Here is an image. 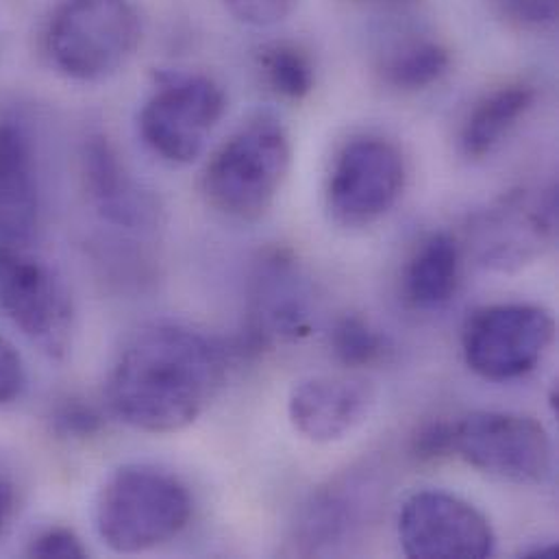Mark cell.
Wrapping results in <instances>:
<instances>
[{"label":"cell","instance_id":"5bb4252c","mask_svg":"<svg viewBox=\"0 0 559 559\" xmlns=\"http://www.w3.org/2000/svg\"><path fill=\"white\" fill-rule=\"evenodd\" d=\"M377 390L361 377H309L287 399L292 427L316 444H331L353 433L374 409Z\"/></svg>","mask_w":559,"mask_h":559},{"label":"cell","instance_id":"52a82bcc","mask_svg":"<svg viewBox=\"0 0 559 559\" xmlns=\"http://www.w3.org/2000/svg\"><path fill=\"white\" fill-rule=\"evenodd\" d=\"M455 455L479 473L514 486H543L554 473L549 431L534 416L519 412L484 409L457 420Z\"/></svg>","mask_w":559,"mask_h":559},{"label":"cell","instance_id":"cb8c5ba5","mask_svg":"<svg viewBox=\"0 0 559 559\" xmlns=\"http://www.w3.org/2000/svg\"><path fill=\"white\" fill-rule=\"evenodd\" d=\"M234 17L249 26L266 28L285 22L300 4V0H225Z\"/></svg>","mask_w":559,"mask_h":559},{"label":"cell","instance_id":"e0dca14e","mask_svg":"<svg viewBox=\"0 0 559 559\" xmlns=\"http://www.w3.org/2000/svg\"><path fill=\"white\" fill-rule=\"evenodd\" d=\"M538 100L536 85L506 83L475 103L460 131V151L471 162L490 157L527 118Z\"/></svg>","mask_w":559,"mask_h":559},{"label":"cell","instance_id":"ba28073f","mask_svg":"<svg viewBox=\"0 0 559 559\" xmlns=\"http://www.w3.org/2000/svg\"><path fill=\"white\" fill-rule=\"evenodd\" d=\"M227 111L225 90L205 74L164 79L138 116L144 144L164 162H197Z\"/></svg>","mask_w":559,"mask_h":559},{"label":"cell","instance_id":"8992f818","mask_svg":"<svg viewBox=\"0 0 559 559\" xmlns=\"http://www.w3.org/2000/svg\"><path fill=\"white\" fill-rule=\"evenodd\" d=\"M407 183V162L401 148L381 135H359L346 142L333 159L326 181L329 218L344 229H364L385 218Z\"/></svg>","mask_w":559,"mask_h":559},{"label":"cell","instance_id":"603a6c76","mask_svg":"<svg viewBox=\"0 0 559 559\" xmlns=\"http://www.w3.org/2000/svg\"><path fill=\"white\" fill-rule=\"evenodd\" d=\"M103 427V416L87 403L68 399L55 409L52 416V429L61 438L70 440H85L92 438L100 431Z\"/></svg>","mask_w":559,"mask_h":559},{"label":"cell","instance_id":"7402d4cb","mask_svg":"<svg viewBox=\"0 0 559 559\" xmlns=\"http://www.w3.org/2000/svg\"><path fill=\"white\" fill-rule=\"evenodd\" d=\"M455 453V423H425L409 442V455L416 464H438Z\"/></svg>","mask_w":559,"mask_h":559},{"label":"cell","instance_id":"5b68a950","mask_svg":"<svg viewBox=\"0 0 559 559\" xmlns=\"http://www.w3.org/2000/svg\"><path fill=\"white\" fill-rule=\"evenodd\" d=\"M558 238V190L516 188L468 218L462 251L490 273H519Z\"/></svg>","mask_w":559,"mask_h":559},{"label":"cell","instance_id":"7c38bea8","mask_svg":"<svg viewBox=\"0 0 559 559\" xmlns=\"http://www.w3.org/2000/svg\"><path fill=\"white\" fill-rule=\"evenodd\" d=\"M313 289L296 258L285 249L264 253L251 275L245 342L249 353L298 342L313 331Z\"/></svg>","mask_w":559,"mask_h":559},{"label":"cell","instance_id":"9c48e42d","mask_svg":"<svg viewBox=\"0 0 559 559\" xmlns=\"http://www.w3.org/2000/svg\"><path fill=\"white\" fill-rule=\"evenodd\" d=\"M556 320L534 302H499L475 311L462 333L466 366L488 381L530 374L554 346Z\"/></svg>","mask_w":559,"mask_h":559},{"label":"cell","instance_id":"f546056e","mask_svg":"<svg viewBox=\"0 0 559 559\" xmlns=\"http://www.w3.org/2000/svg\"><path fill=\"white\" fill-rule=\"evenodd\" d=\"M374 2H409V0H374Z\"/></svg>","mask_w":559,"mask_h":559},{"label":"cell","instance_id":"83f0119b","mask_svg":"<svg viewBox=\"0 0 559 559\" xmlns=\"http://www.w3.org/2000/svg\"><path fill=\"white\" fill-rule=\"evenodd\" d=\"M15 508H17L15 486L7 477H0V536L7 532L15 514Z\"/></svg>","mask_w":559,"mask_h":559},{"label":"cell","instance_id":"ac0fdd59","mask_svg":"<svg viewBox=\"0 0 559 559\" xmlns=\"http://www.w3.org/2000/svg\"><path fill=\"white\" fill-rule=\"evenodd\" d=\"M462 245L451 234H433L418 245L403 271V294L416 309L447 305L462 277Z\"/></svg>","mask_w":559,"mask_h":559},{"label":"cell","instance_id":"6da1fadb","mask_svg":"<svg viewBox=\"0 0 559 559\" xmlns=\"http://www.w3.org/2000/svg\"><path fill=\"white\" fill-rule=\"evenodd\" d=\"M227 377L225 350L205 333L159 322L118 353L105 385L111 414L144 433H177L197 423Z\"/></svg>","mask_w":559,"mask_h":559},{"label":"cell","instance_id":"44dd1931","mask_svg":"<svg viewBox=\"0 0 559 559\" xmlns=\"http://www.w3.org/2000/svg\"><path fill=\"white\" fill-rule=\"evenodd\" d=\"M333 357L346 368H370L385 359L390 344L385 335L364 316L344 313L329 333Z\"/></svg>","mask_w":559,"mask_h":559},{"label":"cell","instance_id":"3957f363","mask_svg":"<svg viewBox=\"0 0 559 559\" xmlns=\"http://www.w3.org/2000/svg\"><path fill=\"white\" fill-rule=\"evenodd\" d=\"M192 512V495L179 477L155 466L131 464L118 468L100 488L94 525L109 551L138 556L181 536Z\"/></svg>","mask_w":559,"mask_h":559},{"label":"cell","instance_id":"d4e9b609","mask_svg":"<svg viewBox=\"0 0 559 559\" xmlns=\"http://www.w3.org/2000/svg\"><path fill=\"white\" fill-rule=\"evenodd\" d=\"M26 556L37 559H83L87 549L81 538L68 527H48L33 536Z\"/></svg>","mask_w":559,"mask_h":559},{"label":"cell","instance_id":"4fadbf2b","mask_svg":"<svg viewBox=\"0 0 559 559\" xmlns=\"http://www.w3.org/2000/svg\"><path fill=\"white\" fill-rule=\"evenodd\" d=\"M372 503L366 473H346L320 486L302 503L289 545L296 556H333L359 536Z\"/></svg>","mask_w":559,"mask_h":559},{"label":"cell","instance_id":"30bf717a","mask_svg":"<svg viewBox=\"0 0 559 559\" xmlns=\"http://www.w3.org/2000/svg\"><path fill=\"white\" fill-rule=\"evenodd\" d=\"M0 307L44 355L66 357L74 329L70 294L63 281L24 249L0 247Z\"/></svg>","mask_w":559,"mask_h":559},{"label":"cell","instance_id":"277c9868","mask_svg":"<svg viewBox=\"0 0 559 559\" xmlns=\"http://www.w3.org/2000/svg\"><path fill=\"white\" fill-rule=\"evenodd\" d=\"M142 37L133 0H57L44 28V55L57 74L98 83L129 66Z\"/></svg>","mask_w":559,"mask_h":559},{"label":"cell","instance_id":"4316f807","mask_svg":"<svg viewBox=\"0 0 559 559\" xmlns=\"http://www.w3.org/2000/svg\"><path fill=\"white\" fill-rule=\"evenodd\" d=\"M26 390V368L20 350L0 335V407L22 399Z\"/></svg>","mask_w":559,"mask_h":559},{"label":"cell","instance_id":"484cf974","mask_svg":"<svg viewBox=\"0 0 559 559\" xmlns=\"http://www.w3.org/2000/svg\"><path fill=\"white\" fill-rule=\"evenodd\" d=\"M506 15L527 31H551L558 24V0H501Z\"/></svg>","mask_w":559,"mask_h":559},{"label":"cell","instance_id":"d6986e66","mask_svg":"<svg viewBox=\"0 0 559 559\" xmlns=\"http://www.w3.org/2000/svg\"><path fill=\"white\" fill-rule=\"evenodd\" d=\"M453 68L451 48L438 39H418L392 52L381 68L383 81L399 92H423L444 81Z\"/></svg>","mask_w":559,"mask_h":559},{"label":"cell","instance_id":"2e32d148","mask_svg":"<svg viewBox=\"0 0 559 559\" xmlns=\"http://www.w3.org/2000/svg\"><path fill=\"white\" fill-rule=\"evenodd\" d=\"M39 227V186L31 138L0 122V247L26 249Z\"/></svg>","mask_w":559,"mask_h":559},{"label":"cell","instance_id":"8fae6325","mask_svg":"<svg viewBox=\"0 0 559 559\" xmlns=\"http://www.w3.org/2000/svg\"><path fill=\"white\" fill-rule=\"evenodd\" d=\"M399 543L407 558L484 559L495 554L497 536L473 503L442 490H423L401 508Z\"/></svg>","mask_w":559,"mask_h":559},{"label":"cell","instance_id":"f1b7e54d","mask_svg":"<svg viewBox=\"0 0 559 559\" xmlns=\"http://www.w3.org/2000/svg\"><path fill=\"white\" fill-rule=\"evenodd\" d=\"M558 556V545H545V547H534L530 551L523 554V558L538 559V558H556Z\"/></svg>","mask_w":559,"mask_h":559},{"label":"cell","instance_id":"7a4b0ae2","mask_svg":"<svg viewBox=\"0 0 559 559\" xmlns=\"http://www.w3.org/2000/svg\"><path fill=\"white\" fill-rule=\"evenodd\" d=\"M292 168V140L277 116L242 122L210 157L201 194L225 221L251 225L275 205Z\"/></svg>","mask_w":559,"mask_h":559},{"label":"cell","instance_id":"ffe728a7","mask_svg":"<svg viewBox=\"0 0 559 559\" xmlns=\"http://www.w3.org/2000/svg\"><path fill=\"white\" fill-rule=\"evenodd\" d=\"M260 68L269 87L289 103H300L313 92L316 68L307 50L298 44H269L260 55Z\"/></svg>","mask_w":559,"mask_h":559},{"label":"cell","instance_id":"9a60e30c","mask_svg":"<svg viewBox=\"0 0 559 559\" xmlns=\"http://www.w3.org/2000/svg\"><path fill=\"white\" fill-rule=\"evenodd\" d=\"M85 192L100 218L127 231H148L159 225L157 199L144 190L103 135L85 142L81 153Z\"/></svg>","mask_w":559,"mask_h":559}]
</instances>
